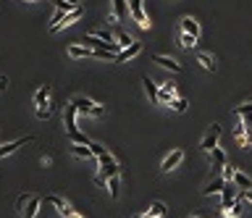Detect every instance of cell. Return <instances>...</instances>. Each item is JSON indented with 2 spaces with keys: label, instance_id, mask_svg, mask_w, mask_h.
<instances>
[{
  "label": "cell",
  "instance_id": "obj_6",
  "mask_svg": "<svg viewBox=\"0 0 252 218\" xmlns=\"http://www.w3.org/2000/svg\"><path fill=\"white\" fill-rule=\"evenodd\" d=\"M182 163H184V150H171L163 158V163H160V171H163V174H171V171L179 168Z\"/></svg>",
  "mask_w": 252,
  "mask_h": 218
},
{
  "label": "cell",
  "instance_id": "obj_9",
  "mask_svg": "<svg viewBox=\"0 0 252 218\" xmlns=\"http://www.w3.org/2000/svg\"><path fill=\"white\" fill-rule=\"evenodd\" d=\"M142 53V42H137L134 40L132 45H129V48H124V50H118V53H116V63H126V61H132V58H137V55Z\"/></svg>",
  "mask_w": 252,
  "mask_h": 218
},
{
  "label": "cell",
  "instance_id": "obj_23",
  "mask_svg": "<svg viewBox=\"0 0 252 218\" xmlns=\"http://www.w3.org/2000/svg\"><path fill=\"white\" fill-rule=\"evenodd\" d=\"M210 160H213V168H223V166L229 163V158H226V152L221 147H213L210 150Z\"/></svg>",
  "mask_w": 252,
  "mask_h": 218
},
{
  "label": "cell",
  "instance_id": "obj_19",
  "mask_svg": "<svg viewBox=\"0 0 252 218\" xmlns=\"http://www.w3.org/2000/svg\"><path fill=\"white\" fill-rule=\"evenodd\" d=\"M182 32H186V34H192V37H200V21L192 18V16H184L182 18Z\"/></svg>",
  "mask_w": 252,
  "mask_h": 218
},
{
  "label": "cell",
  "instance_id": "obj_15",
  "mask_svg": "<svg viewBox=\"0 0 252 218\" xmlns=\"http://www.w3.org/2000/svg\"><path fill=\"white\" fill-rule=\"evenodd\" d=\"M27 142H32V137H18V139H14V142L3 145V147H0V158H5V155H14V152L18 150V147H24Z\"/></svg>",
  "mask_w": 252,
  "mask_h": 218
},
{
  "label": "cell",
  "instance_id": "obj_43",
  "mask_svg": "<svg viewBox=\"0 0 252 218\" xmlns=\"http://www.w3.org/2000/svg\"><path fill=\"white\" fill-rule=\"evenodd\" d=\"M189 218H200V216H189Z\"/></svg>",
  "mask_w": 252,
  "mask_h": 218
},
{
  "label": "cell",
  "instance_id": "obj_2",
  "mask_svg": "<svg viewBox=\"0 0 252 218\" xmlns=\"http://www.w3.org/2000/svg\"><path fill=\"white\" fill-rule=\"evenodd\" d=\"M98 168H100V176H102V179H111V176H116V174H121L118 160H116L108 150L98 155Z\"/></svg>",
  "mask_w": 252,
  "mask_h": 218
},
{
  "label": "cell",
  "instance_id": "obj_34",
  "mask_svg": "<svg viewBox=\"0 0 252 218\" xmlns=\"http://www.w3.org/2000/svg\"><path fill=\"white\" fill-rule=\"evenodd\" d=\"M234 168H236V166H231V163H226L221 168V179H223V182H231V179H234Z\"/></svg>",
  "mask_w": 252,
  "mask_h": 218
},
{
  "label": "cell",
  "instance_id": "obj_5",
  "mask_svg": "<svg viewBox=\"0 0 252 218\" xmlns=\"http://www.w3.org/2000/svg\"><path fill=\"white\" fill-rule=\"evenodd\" d=\"M218 139H221V126L213 124L210 129H208V134L200 139V150H202V152H210L213 147H218Z\"/></svg>",
  "mask_w": 252,
  "mask_h": 218
},
{
  "label": "cell",
  "instance_id": "obj_21",
  "mask_svg": "<svg viewBox=\"0 0 252 218\" xmlns=\"http://www.w3.org/2000/svg\"><path fill=\"white\" fill-rule=\"evenodd\" d=\"M45 202H50V205H53V208H55V210H58V213H61V216H66L68 210H71V205H68L66 200H63V197H58V195H50V197H48V200H45Z\"/></svg>",
  "mask_w": 252,
  "mask_h": 218
},
{
  "label": "cell",
  "instance_id": "obj_41",
  "mask_svg": "<svg viewBox=\"0 0 252 218\" xmlns=\"http://www.w3.org/2000/svg\"><path fill=\"white\" fill-rule=\"evenodd\" d=\"M5 87H8V79H5V76H0V92H3Z\"/></svg>",
  "mask_w": 252,
  "mask_h": 218
},
{
  "label": "cell",
  "instance_id": "obj_42",
  "mask_svg": "<svg viewBox=\"0 0 252 218\" xmlns=\"http://www.w3.org/2000/svg\"><path fill=\"white\" fill-rule=\"evenodd\" d=\"M24 3H37V0H24Z\"/></svg>",
  "mask_w": 252,
  "mask_h": 218
},
{
  "label": "cell",
  "instance_id": "obj_29",
  "mask_svg": "<svg viewBox=\"0 0 252 218\" xmlns=\"http://www.w3.org/2000/svg\"><path fill=\"white\" fill-rule=\"evenodd\" d=\"M168 105L173 108V111L176 113H186V108H189V102H186V98H182V95H179V98H173L171 102H168Z\"/></svg>",
  "mask_w": 252,
  "mask_h": 218
},
{
  "label": "cell",
  "instance_id": "obj_14",
  "mask_svg": "<svg viewBox=\"0 0 252 218\" xmlns=\"http://www.w3.org/2000/svg\"><path fill=\"white\" fill-rule=\"evenodd\" d=\"M82 18V5L79 8H74V11H68V14H63V18L58 21V27L53 29V32H61V29H66V27H71V24H76Z\"/></svg>",
  "mask_w": 252,
  "mask_h": 218
},
{
  "label": "cell",
  "instance_id": "obj_40",
  "mask_svg": "<svg viewBox=\"0 0 252 218\" xmlns=\"http://www.w3.org/2000/svg\"><path fill=\"white\" fill-rule=\"evenodd\" d=\"M63 218H84V216H79V213H76V210H74V208H71V210H68V213H66V216H63Z\"/></svg>",
  "mask_w": 252,
  "mask_h": 218
},
{
  "label": "cell",
  "instance_id": "obj_24",
  "mask_svg": "<svg viewBox=\"0 0 252 218\" xmlns=\"http://www.w3.org/2000/svg\"><path fill=\"white\" fill-rule=\"evenodd\" d=\"M142 87H145V95L150 98V102H158V84H155L150 76H145V79H142Z\"/></svg>",
  "mask_w": 252,
  "mask_h": 218
},
{
  "label": "cell",
  "instance_id": "obj_33",
  "mask_svg": "<svg viewBox=\"0 0 252 218\" xmlns=\"http://www.w3.org/2000/svg\"><path fill=\"white\" fill-rule=\"evenodd\" d=\"M234 137H236V142H239V147H250V142H247V134H244V129H242V124H239V126H234Z\"/></svg>",
  "mask_w": 252,
  "mask_h": 218
},
{
  "label": "cell",
  "instance_id": "obj_3",
  "mask_svg": "<svg viewBox=\"0 0 252 218\" xmlns=\"http://www.w3.org/2000/svg\"><path fill=\"white\" fill-rule=\"evenodd\" d=\"M129 16L137 21V27L139 29H150L152 27V21H150V16H147V11H145V5H142V0H129Z\"/></svg>",
  "mask_w": 252,
  "mask_h": 218
},
{
  "label": "cell",
  "instance_id": "obj_13",
  "mask_svg": "<svg viewBox=\"0 0 252 218\" xmlns=\"http://www.w3.org/2000/svg\"><path fill=\"white\" fill-rule=\"evenodd\" d=\"M234 200H236V184L234 182H223V189H221V210L229 208Z\"/></svg>",
  "mask_w": 252,
  "mask_h": 218
},
{
  "label": "cell",
  "instance_id": "obj_17",
  "mask_svg": "<svg viewBox=\"0 0 252 218\" xmlns=\"http://www.w3.org/2000/svg\"><path fill=\"white\" fill-rule=\"evenodd\" d=\"M68 55H71V58H95V50L87 48V45H71Z\"/></svg>",
  "mask_w": 252,
  "mask_h": 218
},
{
  "label": "cell",
  "instance_id": "obj_31",
  "mask_svg": "<svg viewBox=\"0 0 252 218\" xmlns=\"http://www.w3.org/2000/svg\"><path fill=\"white\" fill-rule=\"evenodd\" d=\"M179 45H182L184 50H189V48H195V45H197V37H192V34H186V32H182V34H179Z\"/></svg>",
  "mask_w": 252,
  "mask_h": 218
},
{
  "label": "cell",
  "instance_id": "obj_27",
  "mask_svg": "<svg viewBox=\"0 0 252 218\" xmlns=\"http://www.w3.org/2000/svg\"><path fill=\"white\" fill-rule=\"evenodd\" d=\"M197 63L205 68V71H216V58H213L210 53H200L197 55Z\"/></svg>",
  "mask_w": 252,
  "mask_h": 218
},
{
  "label": "cell",
  "instance_id": "obj_39",
  "mask_svg": "<svg viewBox=\"0 0 252 218\" xmlns=\"http://www.w3.org/2000/svg\"><path fill=\"white\" fill-rule=\"evenodd\" d=\"M29 200V195H21V197H18V200H16V210H21L24 208V202H27Z\"/></svg>",
  "mask_w": 252,
  "mask_h": 218
},
{
  "label": "cell",
  "instance_id": "obj_26",
  "mask_svg": "<svg viewBox=\"0 0 252 218\" xmlns=\"http://www.w3.org/2000/svg\"><path fill=\"white\" fill-rule=\"evenodd\" d=\"M223 218H242V200H234L229 208H223Z\"/></svg>",
  "mask_w": 252,
  "mask_h": 218
},
{
  "label": "cell",
  "instance_id": "obj_7",
  "mask_svg": "<svg viewBox=\"0 0 252 218\" xmlns=\"http://www.w3.org/2000/svg\"><path fill=\"white\" fill-rule=\"evenodd\" d=\"M40 208H42V197L29 195V200L24 202V208L18 210V216H21V218H37V213H40Z\"/></svg>",
  "mask_w": 252,
  "mask_h": 218
},
{
  "label": "cell",
  "instance_id": "obj_16",
  "mask_svg": "<svg viewBox=\"0 0 252 218\" xmlns=\"http://www.w3.org/2000/svg\"><path fill=\"white\" fill-rule=\"evenodd\" d=\"M50 92H53V87H50V84H42V87L34 92V105H37V108H48Z\"/></svg>",
  "mask_w": 252,
  "mask_h": 218
},
{
  "label": "cell",
  "instance_id": "obj_44",
  "mask_svg": "<svg viewBox=\"0 0 252 218\" xmlns=\"http://www.w3.org/2000/svg\"><path fill=\"white\" fill-rule=\"evenodd\" d=\"M137 218H145V216H137Z\"/></svg>",
  "mask_w": 252,
  "mask_h": 218
},
{
  "label": "cell",
  "instance_id": "obj_20",
  "mask_svg": "<svg viewBox=\"0 0 252 218\" xmlns=\"http://www.w3.org/2000/svg\"><path fill=\"white\" fill-rule=\"evenodd\" d=\"M221 189H223V179L216 176L213 182H208V184L202 187V195H205V197H210V195H221Z\"/></svg>",
  "mask_w": 252,
  "mask_h": 218
},
{
  "label": "cell",
  "instance_id": "obj_22",
  "mask_svg": "<svg viewBox=\"0 0 252 218\" xmlns=\"http://www.w3.org/2000/svg\"><path fill=\"white\" fill-rule=\"evenodd\" d=\"M71 152H74V158H82V160L95 158L92 150H89V145H79V142H71Z\"/></svg>",
  "mask_w": 252,
  "mask_h": 218
},
{
  "label": "cell",
  "instance_id": "obj_35",
  "mask_svg": "<svg viewBox=\"0 0 252 218\" xmlns=\"http://www.w3.org/2000/svg\"><path fill=\"white\" fill-rule=\"evenodd\" d=\"M95 34H98L100 40H105V42H113V34H111L108 29H100V32H95Z\"/></svg>",
  "mask_w": 252,
  "mask_h": 218
},
{
  "label": "cell",
  "instance_id": "obj_32",
  "mask_svg": "<svg viewBox=\"0 0 252 218\" xmlns=\"http://www.w3.org/2000/svg\"><path fill=\"white\" fill-rule=\"evenodd\" d=\"M113 40H116V42H118V48H121V50H124V48H129V45H132V42H134V40H132V37H129V34H126V32H116V34H113Z\"/></svg>",
  "mask_w": 252,
  "mask_h": 218
},
{
  "label": "cell",
  "instance_id": "obj_25",
  "mask_svg": "<svg viewBox=\"0 0 252 218\" xmlns=\"http://www.w3.org/2000/svg\"><path fill=\"white\" fill-rule=\"evenodd\" d=\"M142 216H145V218H163V216H166V205H163V202H152Z\"/></svg>",
  "mask_w": 252,
  "mask_h": 218
},
{
  "label": "cell",
  "instance_id": "obj_36",
  "mask_svg": "<svg viewBox=\"0 0 252 218\" xmlns=\"http://www.w3.org/2000/svg\"><path fill=\"white\" fill-rule=\"evenodd\" d=\"M37 118H50V108H37Z\"/></svg>",
  "mask_w": 252,
  "mask_h": 218
},
{
  "label": "cell",
  "instance_id": "obj_38",
  "mask_svg": "<svg viewBox=\"0 0 252 218\" xmlns=\"http://www.w3.org/2000/svg\"><path fill=\"white\" fill-rule=\"evenodd\" d=\"M95 184H98V187H102V189H108V179H102L100 174L95 176Z\"/></svg>",
  "mask_w": 252,
  "mask_h": 218
},
{
  "label": "cell",
  "instance_id": "obj_12",
  "mask_svg": "<svg viewBox=\"0 0 252 218\" xmlns=\"http://www.w3.org/2000/svg\"><path fill=\"white\" fill-rule=\"evenodd\" d=\"M129 16V3L126 0H111V21H121Z\"/></svg>",
  "mask_w": 252,
  "mask_h": 218
},
{
  "label": "cell",
  "instance_id": "obj_1",
  "mask_svg": "<svg viewBox=\"0 0 252 218\" xmlns=\"http://www.w3.org/2000/svg\"><path fill=\"white\" fill-rule=\"evenodd\" d=\"M71 105L76 108V113H84V116H92V118H102V116H105V105H100V102H95L89 98H74V100H71Z\"/></svg>",
  "mask_w": 252,
  "mask_h": 218
},
{
  "label": "cell",
  "instance_id": "obj_11",
  "mask_svg": "<svg viewBox=\"0 0 252 218\" xmlns=\"http://www.w3.org/2000/svg\"><path fill=\"white\" fill-rule=\"evenodd\" d=\"M63 126H66V134L71 137V134H76L79 129H76V108L71 105H66V111H63Z\"/></svg>",
  "mask_w": 252,
  "mask_h": 218
},
{
  "label": "cell",
  "instance_id": "obj_10",
  "mask_svg": "<svg viewBox=\"0 0 252 218\" xmlns=\"http://www.w3.org/2000/svg\"><path fill=\"white\" fill-rule=\"evenodd\" d=\"M173 98H179V89H176V84L173 82H163V84L158 87V102H171Z\"/></svg>",
  "mask_w": 252,
  "mask_h": 218
},
{
  "label": "cell",
  "instance_id": "obj_4",
  "mask_svg": "<svg viewBox=\"0 0 252 218\" xmlns=\"http://www.w3.org/2000/svg\"><path fill=\"white\" fill-rule=\"evenodd\" d=\"M236 116L242 118V129H244V134H247V142L252 145V100L236 105Z\"/></svg>",
  "mask_w": 252,
  "mask_h": 218
},
{
  "label": "cell",
  "instance_id": "obj_18",
  "mask_svg": "<svg viewBox=\"0 0 252 218\" xmlns=\"http://www.w3.org/2000/svg\"><path fill=\"white\" fill-rule=\"evenodd\" d=\"M231 182L236 184V189H252V179L244 174L242 168H234V179H231Z\"/></svg>",
  "mask_w": 252,
  "mask_h": 218
},
{
  "label": "cell",
  "instance_id": "obj_8",
  "mask_svg": "<svg viewBox=\"0 0 252 218\" xmlns=\"http://www.w3.org/2000/svg\"><path fill=\"white\" fill-rule=\"evenodd\" d=\"M152 61L158 63L160 68H168V71H173V74H182V71H184V66H182V63H179L176 58H171V55L158 53V55H152Z\"/></svg>",
  "mask_w": 252,
  "mask_h": 218
},
{
  "label": "cell",
  "instance_id": "obj_28",
  "mask_svg": "<svg viewBox=\"0 0 252 218\" xmlns=\"http://www.w3.org/2000/svg\"><path fill=\"white\" fill-rule=\"evenodd\" d=\"M108 192H111V197L121 195V174H116V176L108 179Z\"/></svg>",
  "mask_w": 252,
  "mask_h": 218
},
{
  "label": "cell",
  "instance_id": "obj_37",
  "mask_svg": "<svg viewBox=\"0 0 252 218\" xmlns=\"http://www.w3.org/2000/svg\"><path fill=\"white\" fill-rule=\"evenodd\" d=\"M239 200H247V202H252V189H242V192H239Z\"/></svg>",
  "mask_w": 252,
  "mask_h": 218
},
{
  "label": "cell",
  "instance_id": "obj_30",
  "mask_svg": "<svg viewBox=\"0 0 252 218\" xmlns=\"http://www.w3.org/2000/svg\"><path fill=\"white\" fill-rule=\"evenodd\" d=\"M58 11H63V14H68V11L79 8V0H55Z\"/></svg>",
  "mask_w": 252,
  "mask_h": 218
}]
</instances>
